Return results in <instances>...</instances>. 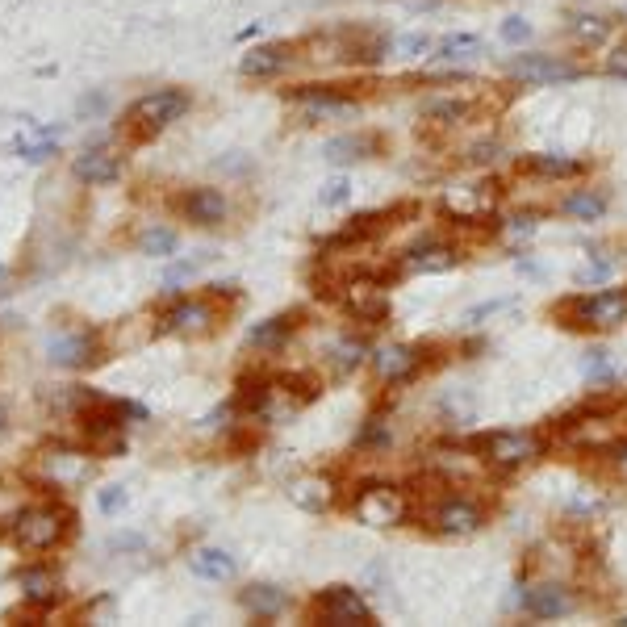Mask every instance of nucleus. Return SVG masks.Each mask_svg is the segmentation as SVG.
I'll list each match as a JSON object with an SVG mask.
<instances>
[{"label": "nucleus", "instance_id": "1", "mask_svg": "<svg viewBox=\"0 0 627 627\" xmlns=\"http://www.w3.org/2000/svg\"><path fill=\"white\" fill-rule=\"evenodd\" d=\"M76 536V515L63 502H30L17 506L9 519V540L21 552H51Z\"/></svg>", "mask_w": 627, "mask_h": 627}, {"label": "nucleus", "instance_id": "2", "mask_svg": "<svg viewBox=\"0 0 627 627\" xmlns=\"http://www.w3.org/2000/svg\"><path fill=\"white\" fill-rule=\"evenodd\" d=\"M469 444L481 456L485 469H494V473H519L548 452L540 431H481Z\"/></svg>", "mask_w": 627, "mask_h": 627}, {"label": "nucleus", "instance_id": "3", "mask_svg": "<svg viewBox=\"0 0 627 627\" xmlns=\"http://www.w3.org/2000/svg\"><path fill=\"white\" fill-rule=\"evenodd\" d=\"M556 318H565V327H577V331H615L627 322V289L577 293L556 306Z\"/></svg>", "mask_w": 627, "mask_h": 627}, {"label": "nucleus", "instance_id": "4", "mask_svg": "<svg viewBox=\"0 0 627 627\" xmlns=\"http://www.w3.org/2000/svg\"><path fill=\"white\" fill-rule=\"evenodd\" d=\"M189 109H193V97L184 88H155V92L138 97L126 109V126L138 138H147V134H159V130H168L172 122H180Z\"/></svg>", "mask_w": 627, "mask_h": 627}, {"label": "nucleus", "instance_id": "5", "mask_svg": "<svg viewBox=\"0 0 627 627\" xmlns=\"http://www.w3.org/2000/svg\"><path fill=\"white\" fill-rule=\"evenodd\" d=\"M352 515L364 523V527H402L410 519V494L398 490V485H385V481H373V485H360L356 498H352Z\"/></svg>", "mask_w": 627, "mask_h": 627}, {"label": "nucleus", "instance_id": "6", "mask_svg": "<svg viewBox=\"0 0 627 627\" xmlns=\"http://www.w3.org/2000/svg\"><path fill=\"white\" fill-rule=\"evenodd\" d=\"M218 306H214V293H201V297H176L172 306L159 310L155 331L159 335H189V339H205L218 331Z\"/></svg>", "mask_w": 627, "mask_h": 627}, {"label": "nucleus", "instance_id": "7", "mask_svg": "<svg viewBox=\"0 0 627 627\" xmlns=\"http://www.w3.org/2000/svg\"><path fill=\"white\" fill-rule=\"evenodd\" d=\"M343 310L368 322V327H381V322L389 318V285L385 276H373V272H360V276H347V281L335 289Z\"/></svg>", "mask_w": 627, "mask_h": 627}, {"label": "nucleus", "instance_id": "8", "mask_svg": "<svg viewBox=\"0 0 627 627\" xmlns=\"http://www.w3.org/2000/svg\"><path fill=\"white\" fill-rule=\"evenodd\" d=\"M310 615L318 623H331V627H373L377 623L373 607H368L364 594L352 590V586H327V590H318L314 602H310Z\"/></svg>", "mask_w": 627, "mask_h": 627}, {"label": "nucleus", "instance_id": "9", "mask_svg": "<svg viewBox=\"0 0 627 627\" xmlns=\"http://www.w3.org/2000/svg\"><path fill=\"white\" fill-rule=\"evenodd\" d=\"M431 527L439 536H473L485 527V510L469 494H444L431 506Z\"/></svg>", "mask_w": 627, "mask_h": 627}, {"label": "nucleus", "instance_id": "10", "mask_svg": "<svg viewBox=\"0 0 627 627\" xmlns=\"http://www.w3.org/2000/svg\"><path fill=\"white\" fill-rule=\"evenodd\" d=\"M285 97L306 109L310 122H318V118H347V113L360 109V101L347 97L339 84H301V88H289Z\"/></svg>", "mask_w": 627, "mask_h": 627}, {"label": "nucleus", "instance_id": "11", "mask_svg": "<svg viewBox=\"0 0 627 627\" xmlns=\"http://www.w3.org/2000/svg\"><path fill=\"white\" fill-rule=\"evenodd\" d=\"M510 76L531 88H548V84H569L582 76V67L561 59V55H515L510 59Z\"/></svg>", "mask_w": 627, "mask_h": 627}, {"label": "nucleus", "instance_id": "12", "mask_svg": "<svg viewBox=\"0 0 627 627\" xmlns=\"http://www.w3.org/2000/svg\"><path fill=\"white\" fill-rule=\"evenodd\" d=\"M377 377L389 385H406L427 368V347H410V343H389L373 356Z\"/></svg>", "mask_w": 627, "mask_h": 627}, {"label": "nucleus", "instance_id": "13", "mask_svg": "<svg viewBox=\"0 0 627 627\" xmlns=\"http://www.w3.org/2000/svg\"><path fill=\"white\" fill-rule=\"evenodd\" d=\"M46 356L59 368H88L101 360V339L92 331H63L46 339Z\"/></svg>", "mask_w": 627, "mask_h": 627}, {"label": "nucleus", "instance_id": "14", "mask_svg": "<svg viewBox=\"0 0 627 627\" xmlns=\"http://www.w3.org/2000/svg\"><path fill=\"white\" fill-rule=\"evenodd\" d=\"M519 607H523L527 619H561V615H569L577 607V598L561 582H540V586H527L523 590Z\"/></svg>", "mask_w": 627, "mask_h": 627}, {"label": "nucleus", "instance_id": "15", "mask_svg": "<svg viewBox=\"0 0 627 627\" xmlns=\"http://www.w3.org/2000/svg\"><path fill=\"white\" fill-rule=\"evenodd\" d=\"M17 586H21V598L34 602V607H42V611H51L63 598V577L51 565H26L17 573Z\"/></svg>", "mask_w": 627, "mask_h": 627}, {"label": "nucleus", "instance_id": "16", "mask_svg": "<svg viewBox=\"0 0 627 627\" xmlns=\"http://www.w3.org/2000/svg\"><path fill=\"white\" fill-rule=\"evenodd\" d=\"M276 398V381L264 377V373H243L239 385H235V398H230V406H235V414H247V418H264L268 406Z\"/></svg>", "mask_w": 627, "mask_h": 627}, {"label": "nucleus", "instance_id": "17", "mask_svg": "<svg viewBox=\"0 0 627 627\" xmlns=\"http://www.w3.org/2000/svg\"><path fill=\"white\" fill-rule=\"evenodd\" d=\"M72 176L80 184H92V189H101V184H113L122 176V159L113 155L109 147H88L76 155V164H72Z\"/></svg>", "mask_w": 627, "mask_h": 627}, {"label": "nucleus", "instance_id": "18", "mask_svg": "<svg viewBox=\"0 0 627 627\" xmlns=\"http://www.w3.org/2000/svg\"><path fill=\"white\" fill-rule=\"evenodd\" d=\"M289 63H293V46L289 42H264V46H255V51H247L239 59V72L247 80H268V76H281Z\"/></svg>", "mask_w": 627, "mask_h": 627}, {"label": "nucleus", "instance_id": "19", "mask_svg": "<svg viewBox=\"0 0 627 627\" xmlns=\"http://www.w3.org/2000/svg\"><path fill=\"white\" fill-rule=\"evenodd\" d=\"M494 201H498V189L490 193L485 184H464V189H448L444 193V209L452 218H460V222H481L494 209Z\"/></svg>", "mask_w": 627, "mask_h": 627}, {"label": "nucleus", "instance_id": "20", "mask_svg": "<svg viewBox=\"0 0 627 627\" xmlns=\"http://www.w3.org/2000/svg\"><path fill=\"white\" fill-rule=\"evenodd\" d=\"M176 209L184 214V222H193V226H222L226 222V197L218 189H189Z\"/></svg>", "mask_w": 627, "mask_h": 627}, {"label": "nucleus", "instance_id": "21", "mask_svg": "<svg viewBox=\"0 0 627 627\" xmlns=\"http://www.w3.org/2000/svg\"><path fill=\"white\" fill-rule=\"evenodd\" d=\"M38 456H42V464H46V473H51V481H59V490H63V485L84 481L88 469H92L88 456H84L80 448H55V444H51V448H42Z\"/></svg>", "mask_w": 627, "mask_h": 627}, {"label": "nucleus", "instance_id": "22", "mask_svg": "<svg viewBox=\"0 0 627 627\" xmlns=\"http://www.w3.org/2000/svg\"><path fill=\"white\" fill-rule=\"evenodd\" d=\"M297 327H301V310H285V314H276V318L260 322V327H251L247 343H251V347H260V352H281V347L297 335Z\"/></svg>", "mask_w": 627, "mask_h": 627}, {"label": "nucleus", "instance_id": "23", "mask_svg": "<svg viewBox=\"0 0 627 627\" xmlns=\"http://www.w3.org/2000/svg\"><path fill=\"white\" fill-rule=\"evenodd\" d=\"M460 264V251L452 243H423L402 255V268L406 272H448Z\"/></svg>", "mask_w": 627, "mask_h": 627}, {"label": "nucleus", "instance_id": "24", "mask_svg": "<svg viewBox=\"0 0 627 627\" xmlns=\"http://www.w3.org/2000/svg\"><path fill=\"white\" fill-rule=\"evenodd\" d=\"M239 602H243V611H247L251 619H276V615L289 607V590L268 586V582H255V586H247V590L239 594Z\"/></svg>", "mask_w": 627, "mask_h": 627}, {"label": "nucleus", "instance_id": "25", "mask_svg": "<svg viewBox=\"0 0 627 627\" xmlns=\"http://www.w3.org/2000/svg\"><path fill=\"white\" fill-rule=\"evenodd\" d=\"M519 168L531 176H544V180H565V176H582L586 164L573 155H556V151H540V155H527L519 159Z\"/></svg>", "mask_w": 627, "mask_h": 627}, {"label": "nucleus", "instance_id": "26", "mask_svg": "<svg viewBox=\"0 0 627 627\" xmlns=\"http://www.w3.org/2000/svg\"><path fill=\"white\" fill-rule=\"evenodd\" d=\"M59 138H63V126H42V130H26V134H17V138H13V155L30 159V164H42V159H51V155H55Z\"/></svg>", "mask_w": 627, "mask_h": 627}, {"label": "nucleus", "instance_id": "27", "mask_svg": "<svg viewBox=\"0 0 627 627\" xmlns=\"http://www.w3.org/2000/svg\"><path fill=\"white\" fill-rule=\"evenodd\" d=\"M189 569L201 582H230V577H235V556L222 548H197L189 556Z\"/></svg>", "mask_w": 627, "mask_h": 627}, {"label": "nucleus", "instance_id": "28", "mask_svg": "<svg viewBox=\"0 0 627 627\" xmlns=\"http://www.w3.org/2000/svg\"><path fill=\"white\" fill-rule=\"evenodd\" d=\"M377 151V138L373 134H339V138H327V164H356V159H368Z\"/></svg>", "mask_w": 627, "mask_h": 627}, {"label": "nucleus", "instance_id": "29", "mask_svg": "<svg viewBox=\"0 0 627 627\" xmlns=\"http://www.w3.org/2000/svg\"><path fill=\"white\" fill-rule=\"evenodd\" d=\"M289 498L301 506V510H327L331 506V498H335V485L327 481V477H301V481H293L289 485Z\"/></svg>", "mask_w": 627, "mask_h": 627}, {"label": "nucleus", "instance_id": "30", "mask_svg": "<svg viewBox=\"0 0 627 627\" xmlns=\"http://www.w3.org/2000/svg\"><path fill=\"white\" fill-rule=\"evenodd\" d=\"M561 214L577 218V222H598L602 214H607V193H598V189H577L561 201Z\"/></svg>", "mask_w": 627, "mask_h": 627}, {"label": "nucleus", "instance_id": "31", "mask_svg": "<svg viewBox=\"0 0 627 627\" xmlns=\"http://www.w3.org/2000/svg\"><path fill=\"white\" fill-rule=\"evenodd\" d=\"M477 51H481V38H477V34H448V38L435 42V55H431V59H439V63H460V59H469V55H477Z\"/></svg>", "mask_w": 627, "mask_h": 627}, {"label": "nucleus", "instance_id": "32", "mask_svg": "<svg viewBox=\"0 0 627 627\" xmlns=\"http://www.w3.org/2000/svg\"><path fill=\"white\" fill-rule=\"evenodd\" d=\"M176 247H180V235L172 226H151V230H143V239H138V251L155 255V260H168V255H176Z\"/></svg>", "mask_w": 627, "mask_h": 627}, {"label": "nucleus", "instance_id": "33", "mask_svg": "<svg viewBox=\"0 0 627 627\" xmlns=\"http://www.w3.org/2000/svg\"><path fill=\"white\" fill-rule=\"evenodd\" d=\"M331 360H335V373H339V377L356 373V368L368 360V343H364V339H356V335H347V339H339V343H335Z\"/></svg>", "mask_w": 627, "mask_h": 627}, {"label": "nucleus", "instance_id": "34", "mask_svg": "<svg viewBox=\"0 0 627 627\" xmlns=\"http://www.w3.org/2000/svg\"><path fill=\"white\" fill-rule=\"evenodd\" d=\"M423 118H431L439 126H456V122L469 118V101H460V97H435V101L423 105Z\"/></svg>", "mask_w": 627, "mask_h": 627}, {"label": "nucleus", "instance_id": "35", "mask_svg": "<svg viewBox=\"0 0 627 627\" xmlns=\"http://www.w3.org/2000/svg\"><path fill=\"white\" fill-rule=\"evenodd\" d=\"M569 34L582 42V46H598V42H607V34H611V21L607 17H573V26H569Z\"/></svg>", "mask_w": 627, "mask_h": 627}, {"label": "nucleus", "instance_id": "36", "mask_svg": "<svg viewBox=\"0 0 627 627\" xmlns=\"http://www.w3.org/2000/svg\"><path fill=\"white\" fill-rule=\"evenodd\" d=\"M427 51H435V42L427 34H402V38L389 42V55L393 59H414V55H427Z\"/></svg>", "mask_w": 627, "mask_h": 627}, {"label": "nucleus", "instance_id": "37", "mask_svg": "<svg viewBox=\"0 0 627 627\" xmlns=\"http://www.w3.org/2000/svg\"><path fill=\"white\" fill-rule=\"evenodd\" d=\"M356 444H360V448H385V444H389V423H385L381 414H373V418H368V423L360 427Z\"/></svg>", "mask_w": 627, "mask_h": 627}, {"label": "nucleus", "instance_id": "38", "mask_svg": "<svg viewBox=\"0 0 627 627\" xmlns=\"http://www.w3.org/2000/svg\"><path fill=\"white\" fill-rule=\"evenodd\" d=\"M130 494H126V485H109V490L97 494V506L105 510V515H118V510H126Z\"/></svg>", "mask_w": 627, "mask_h": 627}, {"label": "nucleus", "instance_id": "39", "mask_svg": "<svg viewBox=\"0 0 627 627\" xmlns=\"http://www.w3.org/2000/svg\"><path fill=\"white\" fill-rule=\"evenodd\" d=\"M498 34H502V42H510V46H523V42L531 38V21H523V17H506Z\"/></svg>", "mask_w": 627, "mask_h": 627}, {"label": "nucleus", "instance_id": "40", "mask_svg": "<svg viewBox=\"0 0 627 627\" xmlns=\"http://www.w3.org/2000/svg\"><path fill=\"white\" fill-rule=\"evenodd\" d=\"M586 377L598 381V385H611V381H615V373L607 368V352H590V356H586Z\"/></svg>", "mask_w": 627, "mask_h": 627}, {"label": "nucleus", "instance_id": "41", "mask_svg": "<svg viewBox=\"0 0 627 627\" xmlns=\"http://www.w3.org/2000/svg\"><path fill=\"white\" fill-rule=\"evenodd\" d=\"M105 548H109V552H143L147 540H143V536H134V531H122V536H113Z\"/></svg>", "mask_w": 627, "mask_h": 627}, {"label": "nucleus", "instance_id": "42", "mask_svg": "<svg viewBox=\"0 0 627 627\" xmlns=\"http://www.w3.org/2000/svg\"><path fill=\"white\" fill-rule=\"evenodd\" d=\"M607 76H615V80H627V42H619L615 51L607 55Z\"/></svg>", "mask_w": 627, "mask_h": 627}, {"label": "nucleus", "instance_id": "43", "mask_svg": "<svg viewBox=\"0 0 627 627\" xmlns=\"http://www.w3.org/2000/svg\"><path fill=\"white\" fill-rule=\"evenodd\" d=\"M193 272H197V260L176 264V268H168V272H164V285H168V289H180L184 281H193Z\"/></svg>", "mask_w": 627, "mask_h": 627}, {"label": "nucleus", "instance_id": "44", "mask_svg": "<svg viewBox=\"0 0 627 627\" xmlns=\"http://www.w3.org/2000/svg\"><path fill=\"white\" fill-rule=\"evenodd\" d=\"M347 193H352V184H347V180L339 176V180H331L327 189H322V205H343V201H347Z\"/></svg>", "mask_w": 627, "mask_h": 627}, {"label": "nucleus", "instance_id": "45", "mask_svg": "<svg viewBox=\"0 0 627 627\" xmlns=\"http://www.w3.org/2000/svg\"><path fill=\"white\" fill-rule=\"evenodd\" d=\"M607 276H611V264H586L577 272V285H602Z\"/></svg>", "mask_w": 627, "mask_h": 627}, {"label": "nucleus", "instance_id": "46", "mask_svg": "<svg viewBox=\"0 0 627 627\" xmlns=\"http://www.w3.org/2000/svg\"><path fill=\"white\" fill-rule=\"evenodd\" d=\"M506 306H510V297L485 301V306H477V310H469V314H464V322H481V318H490V314H498V310H506Z\"/></svg>", "mask_w": 627, "mask_h": 627}, {"label": "nucleus", "instance_id": "47", "mask_svg": "<svg viewBox=\"0 0 627 627\" xmlns=\"http://www.w3.org/2000/svg\"><path fill=\"white\" fill-rule=\"evenodd\" d=\"M611 452H615V473L627 481V439H619V444H615Z\"/></svg>", "mask_w": 627, "mask_h": 627}]
</instances>
